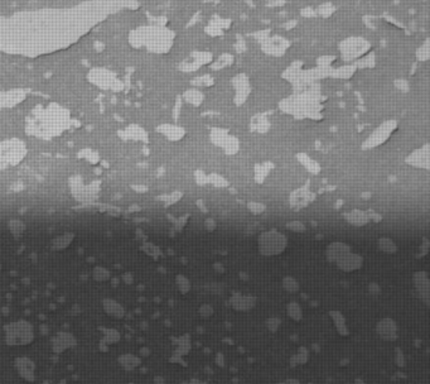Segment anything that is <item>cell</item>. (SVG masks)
Here are the masks:
<instances>
[{
	"label": "cell",
	"mask_w": 430,
	"mask_h": 384,
	"mask_svg": "<svg viewBox=\"0 0 430 384\" xmlns=\"http://www.w3.org/2000/svg\"><path fill=\"white\" fill-rule=\"evenodd\" d=\"M5 341L13 347H24L33 341L34 331L33 326L27 321L20 320L10 322L4 326Z\"/></svg>",
	"instance_id": "obj_1"
},
{
	"label": "cell",
	"mask_w": 430,
	"mask_h": 384,
	"mask_svg": "<svg viewBox=\"0 0 430 384\" xmlns=\"http://www.w3.org/2000/svg\"><path fill=\"white\" fill-rule=\"evenodd\" d=\"M287 243V238L279 231H264L257 239L259 252L263 255H277L284 252Z\"/></svg>",
	"instance_id": "obj_2"
},
{
	"label": "cell",
	"mask_w": 430,
	"mask_h": 384,
	"mask_svg": "<svg viewBox=\"0 0 430 384\" xmlns=\"http://www.w3.org/2000/svg\"><path fill=\"white\" fill-rule=\"evenodd\" d=\"M362 263H363V259H362L361 255L350 252V253H347L343 258H341V259H339L336 264L338 268L342 269V271L352 272V271H356V269L361 268Z\"/></svg>",
	"instance_id": "obj_3"
},
{
	"label": "cell",
	"mask_w": 430,
	"mask_h": 384,
	"mask_svg": "<svg viewBox=\"0 0 430 384\" xmlns=\"http://www.w3.org/2000/svg\"><path fill=\"white\" fill-rule=\"evenodd\" d=\"M350 252H352V249H351L348 245L336 241V243H332L331 245H328L327 253H326V254H327V259L329 262L337 263L341 258H343L345 255Z\"/></svg>",
	"instance_id": "obj_4"
},
{
	"label": "cell",
	"mask_w": 430,
	"mask_h": 384,
	"mask_svg": "<svg viewBox=\"0 0 430 384\" xmlns=\"http://www.w3.org/2000/svg\"><path fill=\"white\" fill-rule=\"evenodd\" d=\"M414 280H415V286L419 291V295L425 299V302H428V297H429L428 277H426L424 273H416L415 277H414Z\"/></svg>",
	"instance_id": "obj_5"
},
{
	"label": "cell",
	"mask_w": 430,
	"mask_h": 384,
	"mask_svg": "<svg viewBox=\"0 0 430 384\" xmlns=\"http://www.w3.org/2000/svg\"><path fill=\"white\" fill-rule=\"evenodd\" d=\"M73 238H75V234H72V233H66V234H63V235L57 236L56 239L52 240L51 248L54 250V252H59V250L66 249V248L72 243Z\"/></svg>",
	"instance_id": "obj_6"
},
{
	"label": "cell",
	"mask_w": 430,
	"mask_h": 384,
	"mask_svg": "<svg viewBox=\"0 0 430 384\" xmlns=\"http://www.w3.org/2000/svg\"><path fill=\"white\" fill-rule=\"evenodd\" d=\"M103 310L109 316H113L114 318H121L124 316V309L115 301L106 299L103 301Z\"/></svg>",
	"instance_id": "obj_7"
},
{
	"label": "cell",
	"mask_w": 430,
	"mask_h": 384,
	"mask_svg": "<svg viewBox=\"0 0 430 384\" xmlns=\"http://www.w3.org/2000/svg\"><path fill=\"white\" fill-rule=\"evenodd\" d=\"M379 334L385 339H393L395 337V324L391 320H383L379 322Z\"/></svg>",
	"instance_id": "obj_8"
},
{
	"label": "cell",
	"mask_w": 430,
	"mask_h": 384,
	"mask_svg": "<svg viewBox=\"0 0 430 384\" xmlns=\"http://www.w3.org/2000/svg\"><path fill=\"white\" fill-rule=\"evenodd\" d=\"M377 248L383 253H388V254H391V253L396 252V245L391 239L388 238H381L377 241Z\"/></svg>",
	"instance_id": "obj_9"
},
{
	"label": "cell",
	"mask_w": 430,
	"mask_h": 384,
	"mask_svg": "<svg viewBox=\"0 0 430 384\" xmlns=\"http://www.w3.org/2000/svg\"><path fill=\"white\" fill-rule=\"evenodd\" d=\"M19 367H20V373L22 374L20 375H23L24 378H26V379H33V374H34V366H33V363H31V361H24V360H22V364H18Z\"/></svg>",
	"instance_id": "obj_10"
},
{
	"label": "cell",
	"mask_w": 430,
	"mask_h": 384,
	"mask_svg": "<svg viewBox=\"0 0 430 384\" xmlns=\"http://www.w3.org/2000/svg\"><path fill=\"white\" fill-rule=\"evenodd\" d=\"M251 302H254V299L251 298H246V297H239V298H233L232 299V305L235 309L238 310H247L250 309V307L252 306L254 304H251Z\"/></svg>",
	"instance_id": "obj_11"
},
{
	"label": "cell",
	"mask_w": 430,
	"mask_h": 384,
	"mask_svg": "<svg viewBox=\"0 0 430 384\" xmlns=\"http://www.w3.org/2000/svg\"><path fill=\"white\" fill-rule=\"evenodd\" d=\"M288 315H289L292 318H294V320H300L302 309L295 304V302H292V304L288 306Z\"/></svg>",
	"instance_id": "obj_12"
},
{
	"label": "cell",
	"mask_w": 430,
	"mask_h": 384,
	"mask_svg": "<svg viewBox=\"0 0 430 384\" xmlns=\"http://www.w3.org/2000/svg\"><path fill=\"white\" fill-rule=\"evenodd\" d=\"M366 220H367L366 216H364V215L362 214L361 211H353L350 216V221L355 225L364 224V223H366Z\"/></svg>",
	"instance_id": "obj_13"
},
{
	"label": "cell",
	"mask_w": 430,
	"mask_h": 384,
	"mask_svg": "<svg viewBox=\"0 0 430 384\" xmlns=\"http://www.w3.org/2000/svg\"><path fill=\"white\" fill-rule=\"evenodd\" d=\"M5 151H7V152H14V153H12V156H13V154H14V156H19V152H20V148H17V147H14L12 144V146H8ZM4 157H7V160H5V163H12L13 158L10 157V153H5V152H3V153H2V158H4ZM2 158H0V159H2Z\"/></svg>",
	"instance_id": "obj_14"
},
{
	"label": "cell",
	"mask_w": 430,
	"mask_h": 384,
	"mask_svg": "<svg viewBox=\"0 0 430 384\" xmlns=\"http://www.w3.org/2000/svg\"><path fill=\"white\" fill-rule=\"evenodd\" d=\"M284 287L285 290L289 291V292H296L299 290V286L296 283V280H294L292 277H287L284 279Z\"/></svg>",
	"instance_id": "obj_15"
},
{
	"label": "cell",
	"mask_w": 430,
	"mask_h": 384,
	"mask_svg": "<svg viewBox=\"0 0 430 384\" xmlns=\"http://www.w3.org/2000/svg\"><path fill=\"white\" fill-rule=\"evenodd\" d=\"M9 228H10V230H12V233L14 234V235H19V234L23 233V230H24V225L22 224L20 221H17V220H13V221H10Z\"/></svg>",
	"instance_id": "obj_16"
},
{
	"label": "cell",
	"mask_w": 430,
	"mask_h": 384,
	"mask_svg": "<svg viewBox=\"0 0 430 384\" xmlns=\"http://www.w3.org/2000/svg\"><path fill=\"white\" fill-rule=\"evenodd\" d=\"M94 277H95V279H97V280H106L109 278V273H107V271H105V269L103 268H95V271H94Z\"/></svg>",
	"instance_id": "obj_17"
},
{
	"label": "cell",
	"mask_w": 430,
	"mask_h": 384,
	"mask_svg": "<svg viewBox=\"0 0 430 384\" xmlns=\"http://www.w3.org/2000/svg\"><path fill=\"white\" fill-rule=\"evenodd\" d=\"M288 228L289 229H292V230H294V231H304V225L302 224V223H299V221H293V223H289V224L287 225Z\"/></svg>",
	"instance_id": "obj_18"
}]
</instances>
